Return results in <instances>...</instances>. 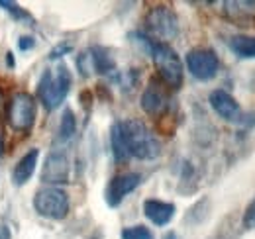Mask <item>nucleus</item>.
I'll use <instances>...</instances> for the list:
<instances>
[{
  "label": "nucleus",
  "instance_id": "f257e3e1",
  "mask_svg": "<svg viewBox=\"0 0 255 239\" xmlns=\"http://www.w3.org/2000/svg\"><path fill=\"white\" fill-rule=\"evenodd\" d=\"M129 37H131V41H135V43L151 57L155 69H157L159 81L165 87H169V89H173V90L183 87L185 67H183L181 57L177 55V51H175L169 43L157 41V39L149 37V35L143 33V31H133Z\"/></svg>",
  "mask_w": 255,
  "mask_h": 239
},
{
  "label": "nucleus",
  "instance_id": "0eeeda50",
  "mask_svg": "<svg viewBox=\"0 0 255 239\" xmlns=\"http://www.w3.org/2000/svg\"><path fill=\"white\" fill-rule=\"evenodd\" d=\"M187 69L192 77L200 83H208L212 81L218 71H220V59L216 55L214 49H208V47H196V49H191L187 53Z\"/></svg>",
  "mask_w": 255,
  "mask_h": 239
},
{
  "label": "nucleus",
  "instance_id": "a878e982",
  "mask_svg": "<svg viewBox=\"0 0 255 239\" xmlns=\"http://www.w3.org/2000/svg\"><path fill=\"white\" fill-rule=\"evenodd\" d=\"M4 155V135L0 133V157Z\"/></svg>",
  "mask_w": 255,
  "mask_h": 239
},
{
  "label": "nucleus",
  "instance_id": "dca6fc26",
  "mask_svg": "<svg viewBox=\"0 0 255 239\" xmlns=\"http://www.w3.org/2000/svg\"><path fill=\"white\" fill-rule=\"evenodd\" d=\"M89 57H91V65L93 71L100 73V75H110L112 71H116V63L112 59V55L104 49V47H91L89 49Z\"/></svg>",
  "mask_w": 255,
  "mask_h": 239
},
{
  "label": "nucleus",
  "instance_id": "ddd939ff",
  "mask_svg": "<svg viewBox=\"0 0 255 239\" xmlns=\"http://www.w3.org/2000/svg\"><path fill=\"white\" fill-rule=\"evenodd\" d=\"M175 212L177 208L173 202H165V200H157V198H147L143 202L145 218L157 228H165L167 224H171V220L175 218Z\"/></svg>",
  "mask_w": 255,
  "mask_h": 239
},
{
  "label": "nucleus",
  "instance_id": "423d86ee",
  "mask_svg": "<svg viewBox=\"0 0 255 239\" xmlns=\"http://www.w3.org/2000/svg\"><path fill=\"white\" fill-rule=\"evenodd\" d=\"M33 210L47 220H65L71 210L69 194L61 186H43L33 194Z\"/></svg>",
  "mask_w": 255,
  "mask_h": 239
},
{
  "label": "nucleus",
  "instance_id": "2eb2a0df",
  "mask_svg": "<svg viewBox=\"0 0 255 239\" xmlns=\"http://www.w3.org/2000/svg\"><path fill=\"white\" fill-rule=\"evenodd\" d=\"M228 45L236 57L255 59V35H232Z\"/></svg>",
  "mask_w": 255,
  "mask_h": 239
},
{
  "label": "nucleus",
  "instance_id": "20e7f679",
  "mask_svg": "<svg viewBox=\"0 0 255 239\" xmlns=\"http://www.w3.org/2000/svg\"><path fill=\"white\" fill-rule=\"evenodd\" d=\"M37 118V100L30 92H16L6 104V121L18 133L32 131Z\"/></svg>",
  "mask_w": 255,
  "mask_h": 239
},
{
  "label": "nucleus",
  "instance_id": "412c9836",
  "mask_svg": "<svg viewBox=\"0 0 255 239\" xmlns=\"http://www.w3.org/2000/svg\"><path fill=\"white\" fill-rule=\"evenodd\" d=\"M242 224L244 228H255V198L248 204V208L244 212V218H242Z\"/></svg>",
  "mask_w": 255,
  "mask_h": 239
},
{
  "label": "nucleus",
  "instance_id": "a211bd4d",
  "mask_svg": "<svg viewBox=\"0 0 255 239\" xmlns=\"http://www.w3.org/2000/svg\"><path fill=\"white\" fill-rule=\"evenodd\" d=\"M77 133V118L75 112L71 108H65L61 121H59V129H57V141L59 143H67L73 139V135Z\"/></svg>",
  "mask_w": 255,
  "mask_h": 239
},
{
  "label": "nucleus",
  "instance_id": "f3484780",
  "mask_svg": "<svg viewBox=\"0 0 255 239\" xmlns=\"http://www.w3.org/2000/svg\"><path fill=\"white\" fill-rule=\"evenodd\" d=\"M110 147H112V155H114V161L116 163H124L129 159L126 151V143H124V137H122V129H120V121L112 123V129H110Z\"/></svg>",
  "mask_w": 255,
  "mask_h": 239
},
{
  "label": "nucleus",
  "instance_id": "4468645a",
  "mask_svg": "<svg viewBox=\"0 0 255 239\" xmlns=\"http://www.w3.org/2000/svg\"><path fill=\"white\" fill-rule=\"evenodd\" d=\"M37 161H39V149H30L28 153H24L20 159H18V163H16V167H14V171H12V182L16 184V186H24L28 180L33 177V173H35V167H37Z\"/></svg>",
  "mask_w": 255,
  "mask_h": 239
},
{
  "label": "nucleus",
  "instance_id": "9b49d317",
  "mask_svg": "<svg viewBox=\"0 0 255 239\" xmlns=\"http://www.w3.org/2000/svg\"><path fill=\"white\" fill-rule=\"evenodd\" d=\"M169 102H171V100H169L167 89H165V85H163L161 81H157V79H151V81H149V85L141 92V100H139L141 110H143L147 116H153V118L167 112Z\"/></svg>",
  "mask_w": 255,
  "mask_h": 239
},
{
  "label": "nucleus",
  "instance_id": "9d476101",
  "mask_svg": "<svg viewBox=\"0 0 255 239\" xmlns=\"http://www.w3.org/2000/svg\"><path fill=\"white\" fill-rule=\"evenodd\" d=\"M208 102L212 106V110L220 116L222 120L230 121V123H242L244 121V110L240 106V102L224 89H216L210 92Z\"/></svg>",
  "mask_w": 255,
  "mask_h": 239
},
{
  "label": "nucleus",
  "instance_id": "4be33fe9",
  "mask_svg": "<svg viewBox=\"0 0 255 239\" xmlns=\"http://www.w3.org/2000/svg\"><path fill=\"white\" fill-rule=\"evenodd\" d=\"M71 51H73V45H71V43H59V45L51 51L49 59H59V57H63L65 53H71Z\"/></svg>",
  "mask_w": 255,
  "mask_h": 239
},
{
  "label": "nucleus",
  "instance_id": "f03ea898",
  "mask_svg": "<svg viewBox=\"0 0 255 239\" xmlns=\"http://www.w3.org/2000/svg\"><path fill=\"white\" fill-rule=\"evenodd\" d=\"M120 129H122V137H124L129 159L133 157L139 161H153L161 155V141L145 125V121L137 118L122 120Z\"/></svg>",
  "mask_w": 255,
  "mask_h": 239
},
{
  "label": "nucleus",
  "instance_id": "393cba45",
  "mask_svg": "<svg viewBox=\"0 0 255 239\" xmlns=\"http://www.w3.org/2000/svg\"><path fill=\"white\" fill-rule=\"evenodd\" d=\"M4 104H6V98H4V90L0 89V112L4 110Z\"/></svg>",
  "mask_w": 255,
  "mask_h": 239
},
{
  "label": "nucleus",
  "instance_id": "bb28decb",
  "mask_svg": "<svg viewBox=\"0 0 255 239\" xmlns=\"http://www.w3.org/2000/svg\"><path fill=\"white\" fill-rule=\"evenodd\" d=\"M163 239H179V238H177V234H175V232H171V234H167Z\"/></svg>",
  "mask_w": 255,
  "mask_h": 239
},
{
  "label": "nucleus",
  "instance_id": "6ab92c4d",
  "mask_svg": "<svg viewBox=\"0 0 255 239\" xmlns=\"http://www.w3.org/2000/svg\"><path fill=\"white\" fill-rule=\"evenodd\" d=\"M122 239H155L153 238V232L145 226H129L122 230Z\"/></svg>",
  "mask_w": 255,
  "mask_h": 239
},
{
  "label": "nucleus",
  "instance_id": "aec40b11",
  "mask_svg": "<svg viewBox=\"0 0 255 239\" xmlns=\"http://www.w3.org/2000/svg\"><path fill=\"white\" fill-rule=\"evenodd\" d=\"M0 6L8 12V14H12L16 20H30V16H28V12L24 10V8H20L16 2H8V0H0Z\"/></svg>",
  "mask_w": 255,
  "mask_h": 239
},
{
  "label": "nucleus",
  "instance_id": "b1692460",
  "mask_svg": "<svg viewBox=\"0 0 255 239\" xmlns=\"http://www.w3.org/2000/svg\"><path fill=\"white\" fill-rule=\"evenodd\" d=\"M0 239H12V230L6 222H0Z\"/></svg>",
  "mask_w": 255,
  "mask_h": 239
},
{
  "label": "nucleus",
  "instance_id": "1a4fd4ad",
  "mask_svg": "<svg viewBox=\"0 0 255 239\" xmlns=\"http://www.w3.org/2000/svg\"><path fill=\"white\" fill-rule=\"evenodd\" d=\"M141 184V175L139 173H120L116 177H112L110 182L106 184V190H104V200L110 208H118L124 200H126L128 194H131L137 186Z\"/></svg>",
  "mask_w": 255,
  "mask_h": 239
},
{
  "label": "nucleus",
  "instance_id": "5701e85b",
  "mask_svg": "<svg viewBox=\"0 0 255 239\" xmlns=\"http://www.w3.org/2000/svg\"><path fill=\"white\" fill-rule=\"evenodd\" d=\"M18 47H20L22 51H28V49H32V47H33V37H30V35H26V37H20V41H18Z\"/></svg>",
  "mask_w": 255,
  "mask_h": 239
},
{
  "label": "nucleus",
  "instance_id": "39448f33",
  "mask_svg": "<svg viewBox=\"0 0 255 239\" xmlns=\"http://www.w3.org/2000/svg\"><path fill=\"white\" fill-rule=\"evenodd\" d=\"M145 30L149 37H157V41L167 43L169 39H175L181 30V22L177 12L171 6L157 4L153 8H149V12L145 14Z\"/></svg>",
  "mask_w": 255,
  "mask_h": 239
},
{
  "label": "nucleus",
  "instance_id": "f8f14e48",
  "mask_svg": "<svg viewBox=\"0 0 255 239\" xmlns=\"http://www.w3.org/2000/svg\"><path fill=\"white\" fill-rule=\"evenodd\" d=\"M224 14L230 22L238 26H254L255 24V2L254 0H228L222 2Z\"/></svg>",
  "mask_w": 255,
  "mask_h": 239
},
{
  "label": "nucleus",
  "instance_id": "6e6552de",
  "mask_svg": "<svg viewBox=\"0 0 255 239\" xmlns=\"http://www.w3.org/2000/svg\"><path fill=\"white\" fill-rule=\"evenodd\" d=\"M39 179L47 186H59L71 180V161L65 149H51L43 161Z\"/></svg>",
  "mask_w": 255,
  "mask_h": 239
},
{
  "label": "nucleus",
  "instance_id": "7ed1b4c3",
  "mask_svg": "<svg viewBox=\"0 0 255 239\" xmlns=\"http://www.w3.org/2000/svg\"><path fill=\"white\" fill-rule=\"evenodd\" d=\"M71 85L73 77L65 63H59L55 69H45L37 83V100L47 112H53L67 100Z\"/></svg>",
  "mask_w": 255,
  "mask_h": 239
}]
</instances>
